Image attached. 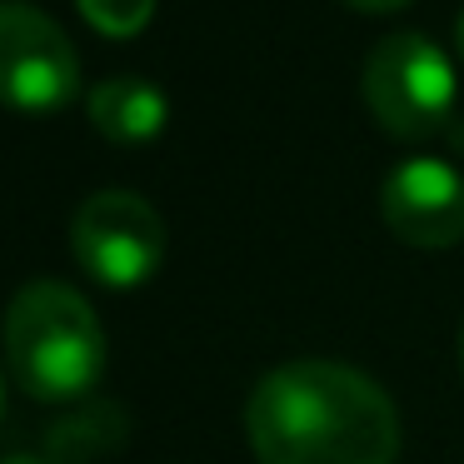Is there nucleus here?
<instances>
[{
    "label": "nucleus",
    "instance_id": "ddd939ff",
    "mask_svg": "<svg viewBox=\"0 0 464 464\" xmlns=\"http://www.w3.org/2000/svg\"><path fill=\"white\" fill-rule=\"evenodd\" d=\"M0 414H5V380H0Z\"/></svg>",
    "mask_w": 464,
    "mask_h": 464
},
{
    "label": "nucleus",
    "instance_id": "4468645a",
    "mask_svg": "<svg viewBox=\"0 0 464 464\" xmlns=\"http://www.w3.org/2000/svg\"><path fill=\"white\" fill-rule=\"evenodd\" d=\"M459 364H464V344H459Z\"/></svg>",
    "mask_w": 464,
    "mask_h": 464
},
{
    "label": "nucleus",
    "instance_id": "6e6552de",
    "mask_svg": "<svg viewBox=\"0 0 464 464\" xmlns=\"http://www.w3.org/2000/svg\"><path fill=\"white\" fill-rule=\"evenodd\" d=\"M101 430H105V434H111V430H125V414L115 410V404H95V410L65 420L61 430H51L55 459H65V464H91L95 454L115 450L121 440H101Z\"/></svg>",
    "mask_w": 464,
    "mask_h": 464
},
{
    "label": "nucleus",
    "instance_id": "f8f14e48",
    "mask_svg": "<svg viewBox=\"0 0 464 464\" xmlns=\"http://www.w3.org/2000/svg\"><path fill=\"white\" fill-rule=\"evenodd\" d=\"M0 464H51V459H31V454H15V459H0Z\"/></svg>",
    "mask_w": 464,
    "mask_h": 464
},
{
    "label": "nucleus",
    "instance_id": "9d476101",
    "mask_svg": "<svg viewBox=\"0 0 464 464\" xmlns=\"http://www.w3.org/2000/svg\"><path fill=\"white\" fill-rule=\"evenodd\" d=\"M354 11H370V15H390V11H404L410 0H350Z\"/></svg>",
    "mask_w": 464,
    "mask_h": 464
},
{
    "label": "nucleus",
    "instance_id": "9b49d317",
    "mask_svg": "<svg viewBox=\"0 0 464 464\" xmlns=\"http://www.w3.org/2000/svg\"><path fill=\"white\" fill-rule=\"evenodd\" d=\"M454 45H459V61H464V15H459V25H454Z\"/></svg>",
    "mask_w": 464,
    "mask_h": 464
},
{
    "label": "nucleus",
    "instance_id": "7ed1b4c3",
    "mask_svg": "<svg viewBox=\"0 0 464 464\" xmlns=\"http://www.w3.org/2000/svg\"><path fill=\"white\" fill-rule=\"evenodd\" d=\"M364 105L370 115L394 135V140H424L444 130L459 101L454 65L430 35L420 31H394L364 61Z\"/></svg>",
    "mask_w": 464,
    "mask_h": 464
},
{
    "label": "nucleus",
    "instance_id": "1a4fd4ad",
    "mask_svg": "<svg viewBox=\"0 0 464 464\" xmlns=\"http://www.w3.org/2000/svg\"><path fill=\"white\" fill-rule=\"evenodd\" d=\"M75 5H81L85 21H91L101 35H111V41L140 35L145 25H150V15H155V0H75Z\"/></svg>",
    "mask_w": 464,
    "mask_h": 464
},
{
    "label": "nucleus",
    "instance_id": "f03ea898",
    "mask_svg": "<svg viewBox=\"0 0 464 464\" xmlns=\"http://www.w3.org/2000/svg\"><path fill=\"white\" fill-rule=\"evenodd\" d=\"M5 370L31 400H81L105 370V330L91 300L65 280H31L15 290L5 324Z\"/></svg>",
    "mask_w": 464,
    "mask_h": 464
},
{
    "label": "nucleus",
    "instance_id": "423d86ee",
    "mask_svg": "<svg viewBox=\"0 0 464 464\" xmlns=\"http://www.w3.org/2000/svg\"><path fill=\"white\" fill-rule=\"evenodd\" d=\"M380 215L394 240L414 250H450L464 240V175L450 160H404L380 190Z\"/></svg>",
    "mask_w": 464,
    "mask_h": 464
},
{
    "label": "nucleus",
    "instance_id": "0eeeda50",
    "mask_svg": "<svg viewBox=\"0 0 464 464\" xmlns=\"http://www.w3.org/2000/svg\"><path fill=\"white\" fill-rule=\"evenodd\" d=\"M91 125L111 145H150L165 130V95L140 75H111L91 91Z\"/></svg>",
    "mask_w": 464,
    "mask_h": 464
},
{
    "label": "nucleus",
    "instance_id": "39448f33",
    "mask_svg": "<svg viewBox=\"0 0 464 464\" xmlns=\"http://www.w3.org/2000/svg\"><path fill=\"white\" fill-rule=\"evenodd\" d=\"M81 95V55L71 35L25 0H0V105L55 115Z\"/></svg>",
    "mask_w": 464,
    "mask_h": 464
},
{
    "label": "nucleus",
    "instance_id": "20e7f679",
    "mask_svg": "<svg viewBox=\"0 0 464 464\" xmlns=\"http://www.w3.org/2000/svg\"><path fill=\"white\" fill-rule=\"evenodd\" d=\"M165 220L135 190H95L71 220V250L85 275L111 290H135L165 265Z\"/></svg>",
    "mask_w": 464,
    "mask_h": 464
},
{
    "label": "nucleus",
    "instance_id": "f257e3e1",
    "mask_svg": "<svg viewBox=\"0 0 464 464\" xmlns=\"http://www.w3.org/2000/svg\"><path fill=\"white\" fill-rule=\"evenodd\" d=\"M260 464H394L400 414L364 370L340 360H295L270 370L245 404Z\"/></svg>",
    "mask_w": 464,
    "mask_h": 464
}]
</instances>
